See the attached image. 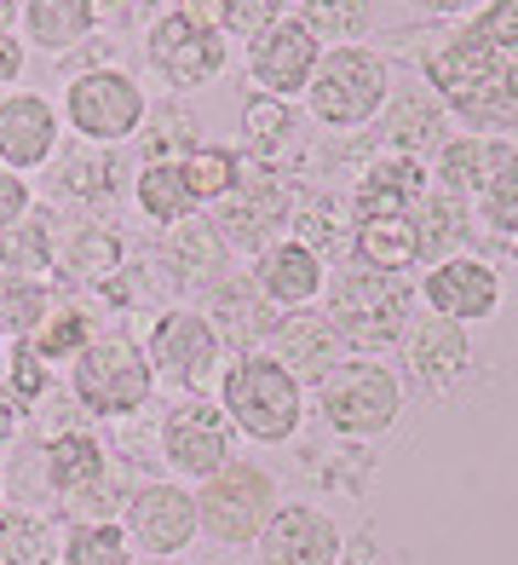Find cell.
I'll return each instance as SVG.
<instances>
[{"instance_id": "e0dca14e", "label": "cell", "mask_w": 518, "mask_h": 565, "mask_svg": "<svg viewBox=\"0 0 518 565\" xmlns=\"http://www.w3.org/2000/svg\"><path fill=\"white\" fill-rule=\"evenodd\" d=\"M403 358H409V375H421V387H455L466 375V358H473V341L455 318H427L421 329H409L403 341Z\"/></svg>"}, {"instance_id": "5bb4252c", "label": "cell", "mask_w": 518, "mask_h": 565, "mask_svg": "<svg viewBox=\"0 0 518 565\" xmlns=\"http://www.w3.org/2000/svg\"><path fill=\"white\" fill-rule=\"evenodd\" d=\"M162 456L185 479L219 473L225 461H230V422H225V409L207 404V398L179 404L173 416H168V427H162Z\"/></svg>"}, {"instance_id": "836d02e7", "label": "cell", "mask_w": 518, "mask_h": 565, "mask_svg": "<svg viewBox=\"0 0 518 565\" xmlns=\"http://www.w3.org/2000/svg\"><path fill=\"white\" fill-rule=\"evenodd\" d=\"M179 173H185V185H191L196 209H202V202H219L242 179V157H237V150H225V145H196L191 157L179 162Z\"/></svg>"}, {"instance_id": "83f0119b", "label": "cell", "mask_w": 518, "mask_h": 565, "mask_svg": "<svg viewBox=\"0 0 518 565\" xmlns=\"http://www.w3.org/2000/svg\"><path fill=\"white\" fill-rule=\"evenodd\" d=\"M58 260V237H52V220L46 214H23L12 231H0V271H18V277H41Z\"/></svg>"}, {"instance_id": "60d3db41", "label": "cell", "mask_w": 518, "mask_h": 565, "mask_svg": "<svg viewBox=\"0 0 518 565\" xmlns=\"http://www.w3.org/2000/svg\"><path fill=\"white\" fill-rule=\"evenodd\" d=\"M23 214H30V185H23V173L0 168V231H12Z\"/></svg>"}, {"instance_id": "f546056e", "label": "cell", "mask_w": 518, "mask_h": 565, "mask_svg": "<svg viewBox=\"0 0 518 565\" xmlns=\"http://www.w3.org/2000/svg\"><path fill=\"white\" fill-rule=\"evenodd\" d=\"M139 209L155 220V225H179L196 214V196L185 185V173H179V162H150L139 173Z\"/></svg>"}, {"instance_id": "7a4b0ae2", "label": "cell", "mask_w": 518, "mask_h": 565, "mask_svg": "<svg viewBox=\"0 0 518 565\" xmlns=\"http://www.w3.org/2000/svg\"><path fill=\"white\" fill-rule=\"evenodd\" d=\"M305 98H311V116L328 121V127H369L386 98H392V75H386V58L369 53L357 41H341L334 53L317 58L305 82Z\"/></svg>"}, {"instance_id": "603a6c76", "label": "cell", "mask_w": 518, "mask_h": 565, "mask_svg": "<svg viewBox=\"0 0 518 565\" xmlns=\"http://www.w3.org/2000/svg\"><path fill=\"white\" fill-rule=\"evenodd\" d=\"M93 18H98L93 0H23V35L46 53H69L75 41H87Z\"/></svg>"}, {"instance_id": "9c48e42d", "label": "cell", "mask_w": 518, "mask_h": 565, "mask_svg": "<svg viewBox=\"0 0 518 565\" xmlns=\"http://www.w3.org/2000/svg\"><path fill=\"white\" fill-rule=\"evenodd\" d=\"M403 318H409V295L386 271H352V277L334 282L328 323H334V335H341V341H352V347H386V341L403 335Z\"/></svg>"}, {"instance_id": "52a82bcc", "label": "cell", "mask_w": 518, "mask_h": 565, "mask_svg": "<svg viewBox=\"0 0 518 565\" xmlns=\"http://www.w3.org/2000/svg\"><path fill=\"white\" fill-rule=\"evenodd\" d=\"M150 64L168 75L173 87H202V82H214V75L225 70V35H219V23L196 12V7H173L150 23Z\"/></svg>"}, {"instance_id": "f6af8a7d", "label": "cell", "mask_w": 518, "mask_h": 565, "mask_svg": "<svg viewBox=\"0 0 518 565\" xmlns=\"http://www.w3.org/2000/svg\"><path fill=\"white\" fill-rule=\"evenodd\" d=\"M12 439H18V427L7 422V404H0V445H12Z\"/></svg>"}, {"instance_id": "74e56055", "label": "cell", "mask_w": 518, "mask_h": 565, "mask_svg": "<svg viewBox=\"0 0 518 565\" xmlns=\"http://www.w3.org/2000/svg\"><path fill=\"white\" fill-rule=\"evenodd\" d=\"M392 116H386V134L392 145H403V157H414L421 145H432V127H438V105L432 98H386Z\"/></svg>"}, {"instance_id": "d4e9b609", "label": "cell", "mask_w": 518, "mask_h": 565, "mask_svg": "<svg viewBox=\"0 0 518 565\" xmlns=\"http://www.w3.org/2000/svg\"><path fill=\"white\" fill-rule=\"evenodd\" d=\"M116 266H121V237L116 231H98V225L75 231V237L58 248V260H52L58 282H82V289H104Z\"/></svg>"}, {"instance_id": "ac0fdd59", "label": "cell", "mask_w": 518, "mask_h": 565, "mask_svg": "<svg viewBox=\"0 0 518 565\" xmlns=\"http://www.w3.org/2000/svg\"><path fill=\"white\" fill-rule=\"evenodd\" d=\"M282 214H289V185H282V173L253 168L248 185L237 179V185L219 196V237H242L248 231V243H253L259 231H271Z\"/></svg>"}, {"instance_id": "ab89813d", "label": "cell", "mask_w": 518, "mask_h": 565, "mask_svg": "<svg viewBox=\"0 0 518 565\" xmlns=\"http://www.w3.org/2000/svg\"><path fill=\"white\" fill-rule=\"evenodd\" d=\"M12 393H18V398H41V393H46V358H41L30 341L12 347Z\"/></svg>"}, {"instance_id": "7bdbcfd3", "label": "cell", "mask_w": 518, "mask_h": 565, "mask_svg": "<svg viewBox=\"0 0 518 565\" xmlns=\"http://www.w3.org/2000/svg\"><path fill=\"white\" fill-rule=\"evenodd\" d=\"M18 70H23L18 35H7V30H0V87H12V82H18Z\"/></svg>"}, {"instance_id": "8d00e7d4", "label": "cell", "mask_w": 518, "mask_h": 565, "mask_svg": "<svg viewBox=\"0 0 518 565\" xmlns=\"http://www.w3.org/2000/svg\"><path fill=\"white\" fill-rule=\"evenodd\" d=\"M277 18H289V0H219L214 7L219 35H237V41H259Z\"/></svg>"}, {"instance_id": "bcb514c9", "label": "cell", "mask_w": 518, "mask_h": 565, "mask_svg": "<svg viewBox=\"0 0 518 565\" xmlns=\"http://www.w3.org/2000/svg\"><path fill=\"white\" fill-rule=\"evenodd\" d=\"M507 248H512V260H518V237H507Z\"/></svg>"}, {"instance_id": "4dcf8cb0", "label": "cell", "mask_w": 518, "mask_h": 565, "mask_svg": "<svg viewBox=\"0 0 518 565\" xmlns=\"http://www.w3.org/2000/svg\"><path fill=\"white\" fill-rule=\"evenodd\" d=\"M242 145L253 150L259 162H271L277 150H289L294 145V110H289V98H271V93L248 98V110H242Z\"/></svg>"}, {"instance_id": "e575fe53", "label": "cell", "mask_w": 518, "mask_h": 565, "mask_svg": "<svg viewBox=\"0 0 518 565\" xmlns=\"http://www.w3.org/2000/svg\"><path fill=\"white\" fill-rule=\"evenodd\" d=\"M98 335L93 329V318L82 312V306H52V312L41 318V329L30 335V347L46 358V364H58V358H75L87 341Z\"/></svg>"}, {"instance_id": "6da1fadb", "label": "cell", "mask_w": 518, "mask_h": 565, "mask_svg": "<svg viewBox=\"0 0 518 565\" xmlns=\"http://www.w3.org/2000/svg\"><path fill=\"white\" fill-rule=\"evenodd\" d=\"M427 82L438 98H450L455 116L518 134V0H496L478 23L438 46L427 58Z\"/></svg>"}, {"instance_id": "277c9868", "label": "cell", "mask_w": 518, "mask_h": 565, "mask_svg": "<svg viewBox=\"0 0 518 565\" xmlns=\"http://www.w3.org/2000/svg\"><path fill=\"white\" fill-rule=\"evenodd\" d=\"M75 398H82L93 416H139L155 393V370L139 341L127 335H93L75 352V375H69Z\"/></svg>"}, {"instance_id": "d590c367", "label": "cell", "mask_w": 518, "mask_h": 565, "mask_svg": "<svg viewBox=\"0 0 518 565\" xmlns=\"http://www.w3.org/2000/svg\"><path fill=\"white\" fill-rule=\"evenodd\" d=\"M484 220L489 231H501V243L518 237V150H507V157L496 162V173L484 179Z\"/></svg>"}, {"instance_id": "7402d4cb", "label": "cell", "mask_w": 518, "mask_h": 565, "mask_svg": "<svg viewBox=\"0 0 518 565\" xmlns=\"http://www.w3.org/2000/svg\"><path fill=\"white\" fill-rule=\"evenodd\" d=\"M110 461H104L98 439H87V433H58V439L46 445V484L58 491L64 502L87 497V491H104V473Z\"/></svg>"}, {"instance_id": "5b68a950", "label": "cell", "mask_w": 518, "mask_h": 565, "mask_svg": "<svg viewBox=\"0 0 518 565\" xmlns=\"http://www.w3.org/2000/svg\"><path fill=\"white\" fill-rule=\"evenodd\" d=\"M323 422L334 433H346V439H375V433H386L398 422V409H403V387H398V375L375 364V358H341L328 375H323Z\"/></svg>"}, {"instance_id": "8992f818", "label": "cell", "mask_w": 518, "mask_h": 565, "mask_svg": "<svg viewBox=\"0 0 518 565\" xmlns=\"http://www.w3.org/2000/svg\"><path fill=\"white\" fill-rule=\"evenodd\" d=\"M277 513V484L266 468H253V461H225L219 473L202 479V497H196V520L202 531L214 536L225 548H242L253 543L266 520Z\"/></svg>"}, {"instance_id": "f1b7e54d", "label": "cell", "mask_w": 518, "mask_h": 565, "mask_svg": "<svg viewBox=\"0 0 518 565\" xmlns=\"http://www.w3.org/2000/svg\"><path fill=\"white\" fill-rule=\"evenodd\" d=\"M0 565H58V536L41 513L30 508L0 513Z\"/></svg>"}, {"instance_id": "cb8c5ba5", "label": "cell", "mask_w": 518, "mask_h": 565, "mask_svg": "<svg viewBox=\"0 0 518 565\" xmlns=\"http://www.w3.org/2000/svg\"><path fill=\"white\" fill-rule=\"evenodd\" d=\"M357 254L369 271H403L421 260V231H414L409 214H375V220H357Z\"/></svg>"}, {"instance_id": "3957f363", "label": "cell", "mask_w": 518, "mask_h": 565, "mask_svg": "<svg viewBox=\"0 0 518 565\" xmlns=\"http://www.w3.org/2000/svg\"><path fill=\"white\" fill-rule=\"evenodd\" d=\"M219 409L230 427H242L259 445H289L300 433V381L277 358H242L219 381Z\"/></svg>"}, {"instance_id": "ba28073f", "label": "cell", "mask_w": 518, "mask_h": 565, "mask_svg": "<svg viewBox=\"0 0 518 565\" xmlns=\"http://www.w3.org/2000/svg\"><path fill=\"white\" fill-rule=\"evenodd\" d=\"M64 116H69V127L82 139L121 145V139H133L144 127V93H139L133 75H121V70H87V75L69 82Z\"/></svg>"}, {"instance_id": "7c38bea8", "label": "cell", "mask_w": 518, "mask_h": 565, "mask_svg": "<svg viewBox=\"0 0 518 565\" xmlns=\"http://www.w3.org/2000/svg\"><path fill=\"white\" fill-rule=\"evenodd\" d=\"M323 58V41L305 30L300 18H277L259 41H248V70H253V87L271 93V98H294L305 93L311 70Z\"/></svg>"}, {"instance_id": "484cf974", "label": "cell", "mask_w": 518, "mask_h": 565, "mask_svg": "<svg viewBox=\"0 0 518 565\" xmlns=\"http://www.w3.org/2000/svg\"><path fill=\"white\" fill-rule=\"evenodd\" d=\"M162 260L185 277V282H202V277H214L225 266V237H219V225H207V220H179L168 225V243H162Z\"/></svg>"}, {"instance_id": "f35d334b", "label": "cell", "mask_w": 518, "mask_h": 565, "mask_svg": "<svg viewBox=\"0 0 518 565\" xmlns=\"http://www.w3.org/2000/svg\"><path fill=\"white\" fill-rule=\"evenodd\" d=\"M363 18H369V12H363V0H311L300 23L323 41V35H341V30H346V35L363 30Z\"/></svg>"}, {"instance_id": "b9f144b4", "label": "cell", "mask_w": 518, "mask_h": 565, "mask_svg": "<svg viewBox=\"0 0 518 565\" xmlns=\"http://www.w3.org/2000/svg\"><path fill=\"white\" fill-rule=\"evenodd\" d=\"M104 185H110V162L104 168H87V162H69L58 173V191H75V196H98Z\"/></svg>"}, {"instance_id": "4316f807", "label": "cell", "mask_w": 518, "mask_h": 565, "mask_svg": "<svg viewBox=\"0 0 518 565\" xmlns=\"http://www.w3.org/2000/svg\"><path fill=\"white\" fill-rule=\"evenodd\" d=\"M507 157V145H489V139H450L438 150V179H444L450 196H478L484 179L496 173V162Z\"/></svg>"}, {"instance_id": "8fae6325", "label": "cell", "mask_w": 518, "mask_h": 565, "mask_svg": "<svg viewBox=\"0 0 518 565\" xmlns=\"http://www.w3.org/2000/svg\"><path fill=\"white\" fill-rule=\"evenodd\" d=\"M253 543H259V565H341L346 554L341 525L323 508H305V502L277 508Z\"/></svg>"}, {"instance_id": "30bf717a", "label": "cell", "mask_w": 518, "mask_h": 565, "mask_svg": "<svg viewBox=\"0 0 518 565\" xmlns=\"http://www.w3.org/2000/svg\"><path fill=\"white\" fill-rule=\"evenodd\" d=\"M196 497L185 484H144V491L127 502V543H139L150 559H173L196 543Z\"/></svg>"}, {"instance_id": "44dd1931", "label": "cell", "mask_w": 518, "mask_h": 565, "mask_svg": "<svg viewBox=\"0 0 518 565\" xmlns=\"http://www.w3.org/2000/svg\"><path fill=\"white\" fill-rule=\"evenodd\" d=\"M421 196H427V162H421V157H403V150H398V157H386V162H375L369 173H363L352 209H357V220L409 214Z\"/></svg>"}, {"instance_id": "d6a6232c", "label": "cell", "mask_w": 518, "mask_h": 565, "mask_svg": "<svg viewBox=\"0 0 518 565\" xmlns=\"http://www.w3.org/2000/svg\"><path fill=\"white\" fill-rule=\"evenodd\" d=\"M64 565H133V543L110 520H75L64 536Z\"/></svg>"}, {"instance_id": "ffe728a7", "label": "cell", "mask_w": 518, "mask_h": 565, "mask_svg": "<svg viewBox=\"0 0 518 565\" xmlns=\"http://www.w3.org/2000/svg\"><path fill=\"white\" fill-rule=\"evenodd\" d=\"M266 358H277L282 370H289L294 381L300 375H311V381H323L334 364H341V335H334V323L328 318H282L277 329H271V352Z\"/></svg>"}, {"instance_id": "9a60e30c", "label": "cell", "mask_w": 518, "mask_h": 565, "mask_svg": "<svg viewBox=\"0 0 518 565\" xmlns=\"http://www.w3.org/2000/svg\"><path fill=\"white\" fill-rule=\"evenodd\" d=\"M427 306L438 318H455V323H478L501 306V282L484 260L473 254H455V260H438L427 271Z\"/></svg>"}, {"instance_id": "d6986e66", "label": "cell", "mask_w": 518, "mask_h": 565, "mask_svg": "<svg viewBox=\"0 0 518 565\" xmlns=\"http://www.w3.org/2000/svg\"><path fill=\"white\" fill-rule=\"evenodd\" d=\"M259 289H266L271 306H289V312L294 306H311L323 295V254L300 237L266 248V260H259Z\"/></svg>"}, {"instance_id": "ee69618b", "label": "cell", "mask_w": 518, "mask_h": 565, "mask_svg": "<svg viewBox=\"0 0 518 565\" xmlns=\"http://www.w3.org/2000/svg\"><path fill=\"white\" fill-rule=\"evenodd\" d=\"M414 7H427V12H461V7H489V0H414Z\"/></svg>"}, {"instance_id": "1f68e13d", "label": "cell", "mask_w": 518, "mask_h": 565, "mask_svg": "<svg viewBox=\"0 0 518 565\" xmlns=\"http://www.w3.org/2000/svg\"><path fill=\"white\" fill-rule=\"evenodd\" d=\"M52 312V300H46V282L35 277H18V271H0V335H12V341H30L41 318Z\"/></svg>"}, {"instance_id": "2e32d148", "label": "cell", "mask_w": 518, "mask_h": 565, "mask_svg": "<svg viewBox=\"0 0 518 565\" xmlns=\"http://www.w3.org/2000/svg\"><path fill=\"white\" fill-rule=\"evenodd\" d=\"M52 150H58V110L41 93L7 98L0 105V168H12V173L46 168Z\"/></svg>"}, {"instance_id": "4fadbf2b", "label": "cell", "mask_w": 518, "mask_h": 565, "mask_svg": "<svg viewBox=\"0 0 518 565\" xmlns=\"http://www.w3.org/2000/svg\"><path fill=\"white\" fill-rule=\"evenodd\" d=\"M150 370H162L179 387H202L219 370V329L202 312H168L150 329Z\"/></svg>"}]
</instances>
